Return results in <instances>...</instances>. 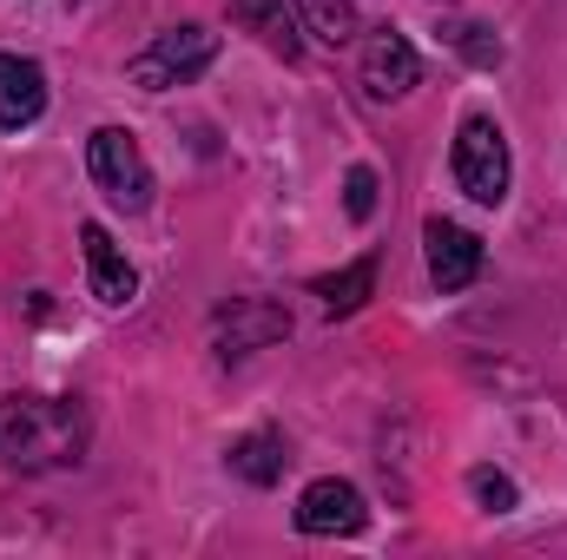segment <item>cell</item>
I'll return each mask as SVG.
<instances>
[{
  "instance_id": "cell-1",
  "label": "cell",
  "mask_w": 567,
  "mask_h": 560,
  "mask_svg": "<svg viewBox=\"0 0 567 560\" xmlns=\"http://www.w3.org/2000/svg\"><path fill=\"white\" fill-rule=\"evenodd\" d=\"M86 455V409L66 396H0V462L47 475Z\"/></svg>"
},
{
  "instance_id": "cell-2",
  "label": "cell",
  "mask_w": 567,
  "mask_h": 560,
  "mask_svg": "<svg viewBox=\"0 0 567 560\" xmlns=\"http://www.w3.org/2000/svg\"><path fill=\"white\" fill-rule=\"evenodd\" d=\"M455 185L475 198V205H502L508 198V178H515V158H508V139L488 113H468L455 126Z\"/></svg>"
},
{
  "instance_id": "cell-3",
  "label": "cell",
  "mask_w": 567,
  "mask_h": 560,
  "mask_svg": "<svg viewBox=\"0 0 567 560\" xmlns=\"http://www.w3.org/2000/svg\"><path fill=\"white\" fill-rule=\"evenodd\" d=\"M212 60H218V33L198 27V20H185V27H165V33L145 46L140 60L126 66V80L145 86V93H165V86H192Z\"/></svg>"
},
{
  "instance_id": "cell-4",
  "label": "cell",
  "mask_w": 567,
  "mask_h": 560,
  "mask_svg": "<svg viewBox=\"0 0 567 560\" xmlns=\"http://www.w3.org/2000/svg\"><path fill=\"white\" fill-rule=\"evenodd\" d=\"M86 172H93V185L106 191V205H120V211H145L152 191H158L140 139H133L126 126H100V133L86 139Z\"/></svg>"
},
{
  "instance_id": "cell-5",
  "label": "cell",
  "mask_w": 567,
  "mask_h": 560,
  "mask_svg": "<svg viewBox=\"0 0 567 560\" xmlns=\"http://www.w3.org/2000/svg\"><path fill=\"white\" fill-rule=\"evenodd\" d=\"M284 336H290V310L278 297H231V303L212 310V350L225 363H245V356L271 350Z\"/></svg>"
},
{
  "instance_id": "cell-6",
  "label": "cell",
  "mask_w": 567,
  "mask_h": 560,
  "mask_svg": "<svg viewBox=\"0 0 567 560\" xmlns=\"http://www.w3.org/2000/svg\"><path fill=\"white\" fill-rule=\"evenodd\" d=\"M423 251H429V278H435L442 297H455V290H468L482 278V238L468 225H455V218H429Z\"/></svg>"
},
{
  "instance_id": "cell-7",
  "label": "cell",
  "mask_w": 567,
  "mask_h": 560,
  "mask_svg": "<svg viewBox=\"0 0 567 560\" xmlns=\"http://www.w3.org/2000/svg\"><path fill=\"white\" fill-rule=\"evenodd\" d=\"M363 521H370V508H363L357 481L323 475V481H310L297 495V528L303 535H363Z\"/></svg>"
},
{
  "instance_id": "cell-8",
  "label": "cell",
  "mask_w": 567,
  "mask_h": 560,
  "mask_svg": "<svg viewBox=\"0 0 567 560\" xmlns=\"http://www.w3.org/2000/svg\"><path fill=\"white\" fill-rule=\"evenodd\" d=\"M416 46L396 33V27H377L370 40H363V93L370 100H403L410 86H416Z\"/></svg>"
},
{
  "instance_id": "cell-9",
  "label": "cell",
  "mask_w": 567,
  "mask_h": 560,
  "mask_svg": "<svg viewBox=\"0 0 567 560\" xmlns=\"http://www.w3.org/2000/svg\"><path fill=\"white\" fill-rule=\"evenodd\" d=\"M80 251H86V278H93L100 303H133L140 297V271L126 265V251L113 245L106 225H80Z\"/></svg>"
},
{
  "instance_id": "cell-10",
  "label": "cell",
  "mask_w": 567,
  "mask_h": 560,
  "mask_svg": "<svg viewBox=\"0 0 567 560\" xmlns=\"http://www.w3.org/2000/svg\"><path fill=\"white\" fill-rule=\"evenodd\" d=\"M47 113V73L27 53H0V126L20 133Z\"/></svg>"
},
{
  "instance_id": "cell-11",
  "label": "cell",
  "mask_w": 567,
  "mask_h": 560,
  "mask_svg": "<svg viewBox=\"0 0 567 560\" xmlns=\"http://www.w3.org/2000/svg\"><path fill=\"white\" fill-rule=\"evenodd\" d=\"M231 27H245V33H258L271 53L284 60H297L303 53V40H297V20L284 13V0H231Z\"/></svg>"
},
{
  "instance_id": "cell-12",
  "label": "cell",
  "mask_w": 567,
  "mask_h": 560,
  "mask_svg": "<svg viewBox=\"0 0 567 560\" xmlns=\"http://www.w3.org/2000/svg\"><path fill=\"white\" fill-rule=\"evenodd\" d=\"M225 462H231V475L238 481H251V488H271L284 475V435H271V428H258V435H238L231 448H225Z\"/></svg>"
},
{
  "instance_id": "cell-13",
  "label": "cell",
  "mask_w": 567,
  "mask_h": 560,
  "mask_svg": "<svg viewBox=\"0 0 567 560\" xmlns=\"http://www.w3.org/2000/svg\"><path fill=\"white\" fill-rule=\"evenodd\" d=\"M310 290L323 297L330 317H350V310H363L370 290H377V258H357V265H343V271H330V278H310Z\"/></svg>"
},
{
  "instance_id": "cell-14",
  "label": "cell",
  "mask_w": 567,
  "mask_h": 560,
  "mask_svg": "<svg viewBox=\"0 0 567 560\" xmlns=\"http://www.w3.org/2000/svg\"><path fill=\"white\" fill-rule=\"evenodd\" d=\"M297 13H303V27L323 46H350L357 40V7L350 0H297Z\"/></svg>"
},
{
  "instance_id": "cell-15",
  "label": "cell",
  "mask_w": 567,
  "mask_h": 560,
  "mask_svg": "<svg viewBox=\"0 0 567 560\" xmlns=\"http://www.w3.org/2000/svg\"><path fill=\"white\" fill-rule=\"evenodd\" d=\"M442 40H449L468 66H502V40H495L482 20H449V27H442Z\"/></svg>"
},
{
  "instance_id": "cell-16",
  "label": "cell",
  "mask_w": 567,
  "mask_h": 560,
  "mask_svg": "<svg viewBox=\"0 0 567 560\" xmlns=\"http://www.w3.org/2000/svg\"><path fill=\"white\" fill-rule=\"evenodd\" d=\"M468 495H475L488 515H508V508L522 501V495H515V481H508L502 468H468Z\"/></svg>"
},
{
  "instance_id": "cell-17",
  "label": "cell",
  "mask_w": 567,
  "mask_h": 560,
  "mask_svg": "<svg viewBox=\"0 0 567 560\" xmlns=\"http://www.w3.org/2000/svg\"><path fill=\"white\" fill-rule=\"evenodd\" d=\"M343 211L363 225V218H377V172L370 165H350V178H343Z\"/></svg>"
}]
</instances>
